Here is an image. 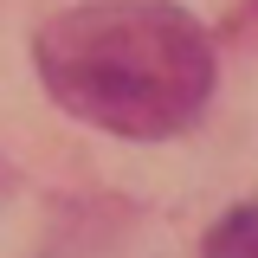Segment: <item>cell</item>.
<instances>
[{
  "label": "cell",
  "instance_id": "obj_1",
  "mask_svg": "<svg viewBox=\"0 0 258 258\" xmlns=\"http://www.w3.org/2000/svg\"><path fill=\"white\" fill-rule=\"evenodd\" d=\"M39 78L58 110L129 142H161L207 110L213 39L168 0H97L39 32Z\"/></svg>",
  "mask_w": 258,
  "mask_h": 258
},
{
  "label": "cell",
  "instance_id": "obj_2",
  "mask_svg": "<svg viewBox=\"0 0 258 258\" xmlns=\"http://www.w3.org/2000/svg\"><path fill=\"white\" fill-rule=\"evenodd\" d=\"M207 258H258V200L232 207V213L207 232Z\"/></svg>",
  "mask_w": 258,
  "mask_h": 258
}]
</instances>
